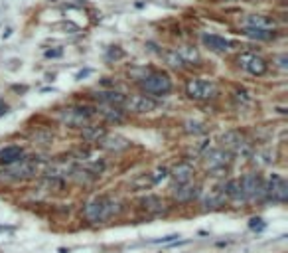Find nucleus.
Returning a JSON list of instances; mask_svg holds the SVG:
<instances>
[{"label":"nucleus","instance_id":"bb28decb","mask_svg":"<svg viewBox=\"0 0 288 253\" xmlns=\"http://www.w3.org/2000/svg\"><path fill=\"white\" fill-rule=\"evenodd\" d=\"M185 133L189 135H206L207 133V127L200 121H185Z\"/></svg>","mask_w":288,"mask_h":253},{"label":"nucleus","instance_id":"4468645a","mask_svg":"<svg viewBox=\"0 0 288 253\" xmlns=\"http://www.w3.org/2000/svg\"><path fill=\"white\" fill-rule=\"evenodd\" d=\"M170 176H172V180L176 182V186L187 184V182L191 180V176H194V166H191L189 162H182V164H178V166L170 172Z\"/></svg>","mask_w":288,"mask_h":253},{"label":"nucleus","instance_id":"7ed1b4c3","mask_svg":"<svg viewBox=\"0 0 288 253\" xmlns=\"http://www.w3.org/2000/svg\"><path fill=\"white\" fill-rule=\"evenodd\" d=\"M231 164V155L225 148H211L206 155V166L213 176H223L227 174V168Z\"/></svg>","mask_w":288,"mask_h":253},{"label":"nucleus","instance_id":"dca6fc26","mask_svg":"<svg viewBox=\"0 0 288 253\" xmlns=\"http://www.w3.org/2000/svg\"><path fill=\"white\" fill-rule=\"evenodd\" d=\"M140 208L146 212V214H162L166 210L164 200L158 198V196H144L140 200Z\"/></svg>","mask_w":288,"mask_h":253},{"label":"nucleus","instance_id":"2eb2a0df","mask_svg":"<svg viewBox=\"0 0 288 253\" xmlns=\"http://www.w3.org/2000/svg\"><path fill=\"white\" fill-rule=\"evenodd\" d=\"M22 157H24V150H22L20 146H16V144H10V146L0 148V162L6 164V166H10V164L22 161Z\"/></svg>","mask_w":288,"mask_h":253},{"label":"nucleus","instance_id":"473e14b6","mask_svg":"<svg viewBox=\"0 0 288 253\" xmlns=\"http://www.w3.org/2000/svg\"><path fill=\"white\" fill-rule=\"evenodd\" d=\"M63 56V49L58 47V49H47L45 52V58H62Z\"/></svg>","mask_w":288,"mask_h":253},{"label":"nucleus","instance_id":"f03ea898","mask_svg":"<svg viewBox=\"0 0 288 253\" xmlns=\"http://www.w3.org/2000/svg\"><path fill=\"white\" fill-rule=\"evenodd\" d=\"M223 148L227 150V153L233 157V155H241V157H249L251 155V142L247 140V137L243 133H239V131H229L223 135Z\"/></svg>","mask_w":288,"mask_h":253},{"label":"nucleus","instance_id":"6ab92c4d","mask_svg":"<svg viewBox=\"0 0 288 253\" xmlns=\"http://www.w3.org/2000/svg\"><path fill=\"white\" fill-rule=\"evenodd\" d=\"M81 137L87 142H101L107 137V131H105V127H99V125H87L81 129Z\"/></svg>","mask_w":288,"mask_h":253},{"label":"nucleus","instance_id":"72a5a7b5","mask_svg":"<svg viewBox=\"0 0 288 253\" xmlns=\"http://www.w3.org/2000/svg\"><path fill=\"white\" fill-rule=\"evenodd\" d=\"M6 113H8V105L4 103L2 99H0V117H2V115H6Z\"/></svg>","mask_w":288,"mask_h":253},{"label":"nucleus","instance_id":"aec40b11","mask_svg":"<svg viewBox=\"0 0 288 253\" xmlns=\"http://www.w3.org/2000/svg\"><path fill=\"white\" fill-rule=\"evenodd\" d=\"M95 97L101 99L105 105H113V107H121V105H124V101H126V97L121 91H99Z\"/></svg>","mask_w":288,"mask_h":253},{"label":"nucleus","instance_id":"b1692460","mask_svg":"<svg viewBox=\"0 0 288 253\" xmlns=\"http://www.w3.org/2000/svg\"><path fill=\"white\" fill-rule=\"evenodd\" d=\"M176 54L182 58L184 64H198L200 62V54L196 47H189V46H182L176 49Z\"/></svg>","mask_w":288,"mask_h":253},{"label":"nucleus","instance_id":"9b49d317","mask_svg":"<svg viewBox=\"0 0 288 253\" xmlns=\"http://www.w3.org/2000/svg\"><path fill=\"white\" fill-rule=\"evenodd\" d=\"M124 105H126V109H130L134 113H150L158 107L156 101L146 95H132L130 99L124 101Z\"/></svg>","mask_w":288,"mask_h":253},{"label":"nucleus","instance_id":"cd10ccee","mask_svg":"<svg viewBox=\"0 0 288 253\" xmlns=\"http://www.w3.org/2000/svg\"><path fill=\"white\" fill-rule=\"evenodd\" d=\"M150 186H154L150 174H142V176H138V178L132 182V188H134V190H148Z\"/></svg>","mask_w":288,"mask_h":253},{"label":"nucleus","instance_id":"e433bc0d","mask_svg":"<svg viewBox=\"0 0 288 253\" xmlns=\"http://www.w3.org/2000/svg\"><path fill=\"white\" fill-rule=\"evenodd\" d=\"M249 2H261V0H249Z\"/></svg>","mask_w":288,"mask_h":253},{"label":"nucleus","instance_id":"4be33fe9","mask_svg":"<svg viewBox=\"0 0 288 253\" xmlns=\"http://www.w3.org/2000/svg\"><path fill=\"white\" fill-rule=\"evenodd\" d=\"M202 40H204V44H206L209 49H213V52H225V49H229V42H227L225 38H221V36L204 34Z\"/></svg>","mask_w":288,"mask_h":253},{"label":"nucleus","instance_id":"f257e3e1","mask_svg":"<svg viewBox=\"0 0 288 253\" xmlns=\"http://www.w3.org/2000/svg\"><path fill=\"white\" fill-rule=\"evenodd\" d=\"M119 210L121 206L117 200L107 198V196H95L83 206V218L91 224H101V222L111 220L115 214H119Z\"/></svg>","mask_w":288,"mask_h":253},{"label":"nucleus","instance_id":"c85d7f7f","mask_svg":"<svg viewBox=\"0 0 288 253\" xmlns=\"http://www.w3.org/2000/svg\"><path fill=\"white\" fill-rule=\"evenodd\" d=\"M164 60H166V64L172 66V68H184V62H182V58H180L176 52H166V54H164Z\"/></svg>","mask_w":288,"mask_h":253},{"label":"nucleus","instance_id":"f704fd0d","mask_svg":"<svg viewBox=\"0 0 288 253\" xmlns=\"http://www.w3.org/2000/svg\"><path fill=\"white\" fill-rule=\"evenodd\" d=\"M278 68H280V69H286V56H284V54L278 56Z\"/></svg>","mask_w":288,"mask_h":253},{"label":"nucleus","instance_id":"9d476101","mask_svg":"<svg viewBox=\"0 0 288 253\" xmlns=\"http://www.w3.org/2000/svg\"><path fill=\"white\" fill-rule=\"evenodd\" d=\"M267 196L274 202H280V204H284V202L288 200V184L282 176L278 174H272L270 180H268V186H267Z\"/></svg>","mask_w":288,"mask_h":253},{"label":"nucleus","instance_id":"2f4dec72","mask_svg":"<svg viewBox=\"0 0 288 253\" xmlns=\"http://www.w3.org/2000/svg\"><path fill=\"white\" fill-rule=\"evenodd\" d=\"M107 58H109V60H123V58H124V52H123L121 47H111L109 54H107Z\"/></svg>","mask_w":288,"mask_h":253},{"label":"nucleus","instance_id":"393cba45","mask_svg":"<svg viewBox=\"0 0 288 253\" xmlns=\"http://www.w3.org/2000/svg\"><path fill=\"white\" fill-rule=\"evenodd\" d=\"M243 34L247 38H251V40H257V42H268V40L274 38V32H270V30H259V28H245Z\"/></svg>","mask_w":288,"mask_h":253},{"label":"nucleus","instance_id":"c756f323","mask_svg":"<svg viewBox=\"0 0 288 253\" xmlns=\"http://www.w3.org/2000/svg\"><path fill=\"white\" fill-rule=\"evenodd\" d=\"M235 99H237L239 105H251V103H253V97H251L247 91H243V89L235 93Z\"/></svg>","mask_w":288,"mask_h":253},{"label":"nucleus","instance_id":"7c9ffc66","mask_svg":"<svg viewBox=\"0 0 288 253\" xmlns=\"http://www.w3.org/2000/svg\"><path fill=\"white\" fill-rule=\"evenodd\" d=\"M150 176H152V182H154V184H158L160 180H164V178L168 176V170H166L164 166H160V168H156V170H154Z\"/></svg>","mask_w":288,"mask_h":253},{"label":"nucleus","instance_id":"20e7f679","mask_svg":"<svg viewBox=\"0 0 288 253\" xmlns=\"http://www.w3.org/2000/svg\"><path fill=\"white\" fill-rule=\"evenodd\" d=\"M185 93L189 99H196V101H209L217 95V87L213 81L207 79H191L185 85Z\"/></svg>","mask_w":288,"mask_h":253},{"label":"nucleus","instance_id":"f8f14e48","mask_svg":"<svg viewBox=\"0 0 288 253\" xmlns=\"http://www.w3.org/2000/svg\"><path fill=\"white\" fill-rule=\"evenodd\" d=\"M225 200H227V196H225L223 190L211 188V190H207V192L202 196V204H204L207 210H217V208H221V206L225 204Z\"/></svg>","mask_w":288,"mask_h":253},{"label":"nucleus","instance_id":"c9c22d12","mask_svg":"<svg viewBox=\"0 0 288 253\" xmlns=\"http://www.w3.org/2000/svg\"><path fill=\"white\" fill-rule=\"evenodd\" d=\"M91 73V69H83V71H79L77 75H75V79H83V77H87Z\"/></svg>","mask_w":288,"mask_h":253},{"label":"nucleus","instance_id":"5701e85b","mask_svg":"<svg viewBox=\"0 0 288 253\" xmlns=\"http://www.w3.org/2000/svg\"><path fill=\"white\" fill-rule=\"evenodd\" d=\"M99 113L109 121V123H123L124 121V111L121 107H113V105H103L99 109Z\"/></svg>","mask_w":288,"mask_h":253},{"label":"nucleus","instance_id":"39448f33","mask_svg":"<svg viewBox=\"0 0 288 253\" xmlns=\"http://www.w3.org/2000/svg\"><path fill=\"white\" fill-rule=\"evenodd\" d=\"M36 172H38V162L22 159V161L10 164L4 172H0V174H2L4 180H26V178L36 176Z\"/></svg>","mask_w":288,"mask_h":253},{"label":"nucleus","instance_id":"ddd939ff","mask_svg":"<svg viewBox=\"0 0 288 253\" xmlns=\"http://www.w3.org/2000/svg\"><path fill=\"white\" fill-rule=\"evenodd\" d=\"M198 194H200V188L196 184H189V182L187 184H180L174 190V198L178 202H182V204H185V202H191L194 198H198Z\"/></svg>","mask_w":288,"mask_h":253},{"label":"nucleus","instance_id":"6e6552de","mask_svg":"<svg viewBox=\"0 0 288 253\" xmlns=\"http://www.w3.org/2000/svg\"><path fill=\"white\" fill-rule=\"evenodd\" d=\"M239 182H241V188L247 200H261L267 196V184L259 174H247Z\"/></svg>","mask_w":288,"mask_h":253},{"label":"nucleus","instance_id":"f3484780","mask_svg":"<svg viewBox=\"0 0 288 253\" xmlns=\"http://www.w3.org/2000/svg\"><path fill=\"white\" fill-rule=\"evenodd\" d=\"M247 28H259V30H274L276 28V22L270 18V16H265V14H251L247 16Z\"/></svg>","mask_w":288,"mask_h":253},{"label":"nucleus","instance_id":"a211bd4d","mask_svg":"<svg viewBox=\"0 0 288 253\" xmlns=\"http://www.w3.org/2000/svg\"><path fill=\"white\" fill-rule=\"evenodd\" d=\"M128 140L124 137H119V135H107L103 140H101V146L111 150V153H119V150H124L128 148Z\"/></svg>","mask_w":288,"mask_h":253},{"label":"nucleus","instance_id":"412c9836","mask_svg":"<svg viewBox=\"0 0 288 253\" xmlns=\"http://www.w3.org/2000/svg\"><path fill=\"white\" fill-rule=\"evenodd\" d=\"M223 192H225V196H227V198H231L233 202H247L245 192H243L241 182H239V180H229V182L225 184Z\"/></svg>","mask_w":288,"mask_h":253},{"label":"nucleus","instance_id":"0eeeda50","mask_svg":"<svg viewBox=\"0 0 288 253\" xmlns=\"http://www.w3.org/2000/svg\"><path fill=\"white\" fill-rule=\"evenodd\" d=\"M93 113L95 111L91 107H67V109L60 111V119H62V123H65L69 127H83L89 123Z\"/></svg>","mask_w":288,"mask_h":253},{"label":"nucleus","instance_id":"423d86ee","mask_svg":"<svg viewBox=\"0 0 288 253\" xmlns=\"http://www.w3.org/2000/svg\"><path fill=\"white\" fill-rule=\"evenodd\" d=\"M140 87L146 93L166 95L172 91V79L166 73H148L146 77L140 79Z\"/></svg>","mask_w":288,"mask_h":253},{"label":"nucleus","instance_id":"a878e982","mask_svg":"<svg viewBox=\"0 0 288 253\" xmlns=\"http://www.w3.org/2000/svg\"><path fill=\"white\" fill-rule=\"evenodd\" d=\"M253 162L259 164V166H268L274 162V153L272 150H261V153H257L253 157Z\"/></svg>","mask_w":288,"mask_h":253},{"label":"nucleus","instance_id":"1a4fd4ad","mask_svg":"<svg viewBox=\"0 0 288 253\" xmlns=\"http://www.w3.org/2000/svg\"><path fill=\"white\" fill-rule=\"evenodd\" d=\"M237 64L239 68H243L245 71H249L251 75H265L267 69H268V64L265 58L257 56V54H251V52H245L237 58Z\"/></svg>","mask_w":288,"mask_h":253}]
</instances>
